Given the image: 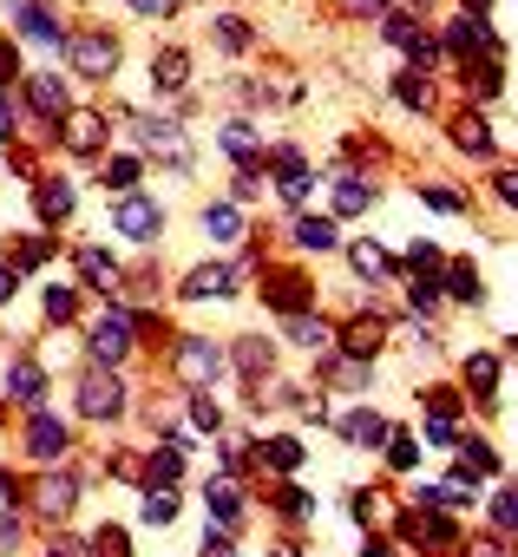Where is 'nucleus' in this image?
Listing matches in <instances>:
<instances>
[{"mask_svg":"<svg viewBox=\"0 0 518 557\" xmlns=\"http://www.w3.org/2000/svg\"><path fill=\"white\" fill-rule=\"evenodd\" d=\"M40 387H47V374H40V368H34V361H21V368H14V374H8V394H14V400H34V394H40Z\"/></svg>","mask_w":518,"mask_h":557,"instance_id":"obj_10","label":"nucleus"},{"mask_svg":"<svg viewBox=\"0 0 518 557\" xmlns=\"http://www.w3.org/2000/svg\"><path fill=\"white\" fill-rule=\"evenodd\" d=\"M296 236H303V243H309V249H329V243H335V230H329V223H303V230H296Z\"/></svg>","mask_w":518,"mask_h":557,"instance_id":"obj_22","label":"nucleus"},{"mask_svg":"<svg viewBox=\"0 0 518 557\" xmlns=\"http://www.w3.org/2000/svg\"><path fill=\"white\" fill-rule=\"evenodd\" d=\"M40 216H47V223L73 216V184H47V190H40Z\"/></svg>","mask_w":518,"mask_h":557,"instance_id":"obj_9","label":"nucleus"},{"mask_svg":"<svg viewBox=\"0 0 518 557\" xmlns=\"http://www.w3.org/2000/svg\"><path fill=\"white\" fill-rule=\"evenodd\" d=\"M14 537H21V524H14V518H0V550H8Z\"/></svg>","mask_w":518,"mask_h":557,"instance_id":"obj_25","label":"nucleus"},{"mask_svg":"<svg viewBox=\"0 0 518 557\" xmlns=\"http://www.w3.org/2000/svg\"><path fill=\"white\" fill-rule=\"evenodd\" d=\"M27 99H34V112H47V119H60V112H66V86H60V79H34V86H27Z\"/></svg>","mask_w":518,"mask_h":557,"instance_id":"obj_6","label":"nucleus"},{"mask_svg":"<svg viewBox=\"0 0 518 557\" xmlns=\"http://www.w3.org/2000/svg\"><path fill=\"white\" fill-rule=\"evenodd\" d=\"M119 230H125V236H158V210H151V203H138V197H132V203H125V210H119Z\"/></svg>","mask_w":518,"mask_h":557,"instance_id":"obj_7","label":"nucleus"},{"mask_svg":"<svg viewBox=\"0 0 518 557\" xmlns=\"http://www.w3.org/2000/svg\"><path fill=\"white\" fill-rule=\"evenodd\" d=\"M79 262H86V275H92V283H112V256H106V249H86Z\"/></svg>","mask_w":518,"mask_h":557,"instance_id":"obj_15","label":"nucleus"},{"mask_svg":"<svg viewBox=\"0 0 518 557\" xmlns=\"http://www.w3.org/2000/svg\"><path fill=\"white\" fill-rule=\"evenodd\" d=\"M394 92H400V106H414V112H427V86H420V79H400Z\"/></svg>","mask_w":518,"mask_h":557,"instance_id":"obj_20","label":"nucleus"},{"mask_svg":"<svg viewBox=\"0 0 518 557\" xmlns=\"http://www.w3.org/2000/svg\"><path fill=\"white\" fill-rule=\"evenodd\" d=\"M73 53H79V66H86V73H112V66H119V40H106V34H86Z\"/></svg>","mask_w":518,"mask_h":557,"instance_id":"obj_3","label":"nucleus"},{"mask_svg":"<svg viewBox=\"0 0 518 557\" xmlns=\"http://www.w3.org/2000/svg\"><path fill=\"white\" fill-rule=\"evenodd\" d=\"M47 322H73V296L66 289H47Z\"/></svg>","mask_w":518,"mask_h":557,"instance_id":"obj_17","label":"nucleus"},{"mask_svg":"<svg viewBox=\"0 0 518 557\" xmlns=\"http://www.w3.org/2000/svg\"><path fill=\"white\" fill-rule=\"evenodd\" d=\"M171 511H177V498H145V524H171Z\"/></svg>","mask_w":518,"mask_h":557,"instance_id":"obj_23","label":"nucleus"},{"mask_svg":"<svg viewBox=\"0 0 518 557\" xmlns=\"http://www.w3.org/2000/svg\"><path fill=\"white\" fill-rule=\"evenodd\" d=\"M348 8H355V14H374V8H381V0H348Z\"/></svg>","mask_w":518,"mask_h":557,"instance_id":"obj_29","label":"nucleus"},{"mask_svg":"<svg viewBox=\"0 0 518 557\" xmlns=\"http://www.w3.org/2000/svg\"><path fill=\"white\" fill-rule=\"evenodd\" d=\"M184 374H190V381H203V374L217 381V374H223V355L203 348V342H190V348H184Z\"/></svg>","mask_w":518,"mask_h":557,"instance_id":"obj_8","label":"nucleus"},{"mask_svg":"<svg viewBox=\"0 0 518 557\" xmlns=\"http://www.w3.org/2000/svg\"><path fill=\"white\" fill-rule=\"evenodd\" d=\"M125 342H132V335H125V315H106V322L92 329V355H99V361H119Z\"/></svg>","mask_w":518,"mask_h":557,"instance_id":"obj_5","label":"nucleus"},{"mask_svg":"<svg viewBox=\"0 0 518 557\" xmlns=\"http://www.w3.org/2000/svg\"><path fill=\"white\" fill-rule=\"evenodd\" d=\"M8 132H14V106H8V99H0V138H8Z\"/></svg>","mask_w":518,"mask_h":557,"instance_id":"obj_26","label":"nucleus"},{"mask_svg":"<svg viewBox=\"0 0 518 557\" xmlns=\"http://www.w3.org/2000/svg\"><path fill=\"white\" fill-rule=\"evenodd\" d=\"M498 197H505V203H518V177H505V184H498Z\"/></svg>","mask_w":518,"mask_h":557,"instance_id":"obj_28","label":"nucleus"},{"mask_svg":"<svg viewBox=\"0 0 518 557\" xmlns=\"http://www.w3.org/2000/svg\"><path fill=\"white\" fill-rule=\"evenodd\" d=\"M203 230H210V236H236V230H243V216H236L230 203H217V210H203Z\"/></svg>","mask_w":518,"mask_h":557,"instance_id":"obj_12","label":"nucleus"},{"mask_svg":"<svg viewBox=\"0 0 518 557\" xmlns=\"http://www.w3.org/2000/svg\"><path fill=\"white\" fill-rule=\"evenodd\" d=\"M498 524H505V531H518V492H505V498H498Z\"/></svg>","mask_w":518,"mask_h":557,"instance_id":"obj_24","label":"nucleus"},{"mask_svg":"<svg viewBox=\"0 0 518 557\" xmlns=\"http://www.w3.org/2000/svg\"><path fill=\"white\" fill-rule=\"evenodd\" d=\"M203 557H230V544H217V550H203Z\"/></svg>","mask_w":518,"mask_h":557,"instance_id":"obj_30","label":"nucleus"},{"mask_svg":"<svg viewBox=\"0 0 518 557\" xmlns=\"http://www.w3.org/2000/svg\"><path fill=\"white\" fill-rule=\"evenodd\" d=\"M27 446H34V459H53V453L66 446V426H60L53 413H34V426H27Z\"/></svg>","mask_w":518,"mask_h":557,"instance_id":"obj_4","label":"nucleus"},{"mask_svg":"<svg viewBox=\"0 0 518 557\" xmlns=\"http://www.w3.org/2000/svg\"><path fill=\"white\" fill-rule=\"evenodd\" d=\"M459 145H466V151H485L492 138H485V125H479V119H466V125H459Z\"/></svg>","mask_w":518,"mask_h":557,"instance_id":"obj_21","label":"nucleus"},{"mask_svg":"<svg viewBox=\"0 0 518 557\" xmlns=\"http://www.w3.org/2000/svg\"><path fill=\"white\" fill-rule=\"evenodd\" d=\"M14 296V269H0V302H8Z\"/></svg>","mask_w":518,"mask_h":557,"instance_id":"obj_27","label":"nucleus"},{"mask_svg":"<svg viewBox=\"0 0 518 557\" xmlns=\"http://www.w3.org/2000/svg\"><path fill=\"white\" fill-rule=\"evenodd\" d=\"M14 73H21V47H14V40H0V86H8Z\"/></svg>","mask_w":518,"mask_h":557,"instance_id":"obj_18","label":"nucleus"},{"mask_svg":"<svg viewBox=\"0 0 518 557\" xmlns=\"http://www.w3.org/2000/svg\"><path fill=\"white\" fill-rule=\"evenodd\" d=\"M368 203H374V190H368V184H342V197H335V210H342V216H361Z\"/></svg>","mask_w":518,"mask_h":557,"instance_id":"obj_11","label":"nucleus"},{"mask_svg":"<svg viewBox=\"0 0 518 557\" xmlns=\"http://www.w3.org/2000/svg\"><path fill=\"white\" fill-rule=\"evenodd\" d=\"M184 73H190V66H184V53H164V60L151 66V79H164V86H184Z\"/></svg>","mask_w":518,"mask_h":557,"instance_id":"obj_13","label":"nucleus"},{"mask_svg":"<svg viewBox=\"0 0 518 557\" xmlns=\"http://www.w3.org/2000/svg\"><path fill=\"white\" fill-rule=\"evenodd\" d=\"M355 269H361V275H387V256H381L374 243H361V249H355Z\"/></svg>","mask_w":518,"mask_h":557,"instance_id":"obj_14","label":"nucleus"},{"mask_svg":"<svg viewBox=\"0 0 518 557\" xmlns=\"http://www.w3.org/2000/svg\"><path fill=\"white\" fill-rule=\"evenodd\" d=\"M119 407H125V387L112 381V368H92V374L79 381V413L106 426V420H119Z\"/></svg>","mask_w":518,"mask_h":557,"instance_id":"obj_1","label":"nucleus"},{"mask_svg":"<svg viewBox=\"0 0 518 557\" xmlns=\"http://www.w3.org/2000/svg\"><path fill=\"white\" fill-rule=\"evenodd\" d=\"M407 262H414L420 275H433V269H440V249H433V243H414V249H407Z\"/></svg>","mask_w":518,"mask_h":557,"instance_id":"obj_16","label":"nucleus"},{"mask_svg":"<svg viewBox=\"0 0 518 557\" xmlns=\"http://www.w3.org/2000/svg\"><path fill=\"white\" fill-rule=\"evenodd\" d=\"M217 40H223V47H249V27H243V21H217Z\"/></svg>","mask_w":518,"mask_h":557,"instance_id":"obj_19","label":"nucleus"},{"mask_svg":"<svg viewBox=\"0 0 518 557\" xmlns=\"http://www.w3.org/2000/svg\"><path fill=\"white\" fill-rule=\"evenodd\" d=\"M342 440H355V446H381V440H387V420H381L374 407H355V413L342 420Z\"/></svg>","mask_w":518,"mask_h":557,"instance_id":"obj_2","label":"nucleus"}]
</instances>
